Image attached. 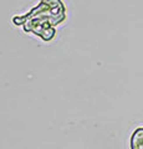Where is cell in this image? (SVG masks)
<instances>
[{"label":"cell","mask_w":143,"mask_h":149,"mask_svg":"<svg viewBox=\"0 0 143 149\" xmlns=\"http://www.w3.org/2000/svg\"><path fill=\"white\" fill-rule=\"evenodd\" d=\"M131 149H143V127L133 130L130 139Z\"/></svg>","instance_id":"1"}]
</instances>
